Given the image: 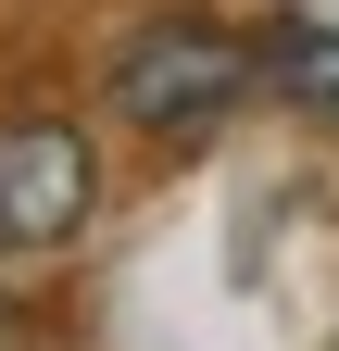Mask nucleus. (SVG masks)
Listing matches in <instances>:
<instances>
[{
	"mask_svg": "<svg viewBox=\"0 0 339 351\" xmlns=\"http://www.w3.org/2000/svg\"><path fill=\"white\" fill-rule=\"evenodd\" d=\"M239 88H251V51H239L226 25H201V13L139 25V38L113 51V113L151 125V138H189V125L239 113Z\"/></svg>",
	"mask_w": 339,
	"mask_h": 351,
	"instance_id": "1",
	"label": "nucleus"
},
{
	"mask_svg": "<svg viewBox=\"0 0 339 351\" xmlns=\"http://www.w3.org/2000/svg\"><path fill=\"white\" fill-rule=\"evenodd\" d=\"M89 201H101V163H89L75 125H51V113L0 125V239H13V251L75 239V226H89Z\"/></svg>",
	"mask_w": 339,
	"mask_h": 351,
	"instance_id": "2",
	"label": "nucleus"
},
{
	"mask_svg": "<svg viewBox=\"0 0 339 351\" xmlns=\"http://www.w3.org/2000/svg\"><path fill=\"white\" fill-rule=\"evenodd\" d=\"M289 88L339 113V25H302V38H289Z\"/></svg>",
	"mask_w": 339,
	"mask_h": 351,
	"instance_id": "3",
	"label": "nucleus"
},
{
	"mask_svg": "<svg viewBox=\"0 0 339 351\" xmlns=\"http://www.w3.org/2000/svg\"><path fill=\"white\" fill-rule=\"evenodd\" d=\"M0 351H25V326H13V314H0Z\"/></svg>",
	"mask_w": 339,
	"mask_h": 351,
	"instance_id": "4",
	"label": "nucleus"
}]
</instances>
